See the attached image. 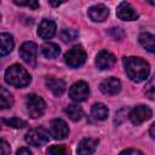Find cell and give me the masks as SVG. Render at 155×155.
Instances as JSON below:
<instances>
[{
  "label": "cell",
  "instance_id": "obj_1",
  "mask_svg": "<svg viewBox=\"0 0 155 155\" xmlns=\"http://www.w3.org/2000/svg\"><path fill=\"white\" fill-rule=\"evenodd\" d=\"M122 62H124L125 71L130 78V80L134 82H142L148 78L150 73V67L149 63L143 58L130 56V57H124Z\"/></svg>",
  "mask_w": 155,
  "mask_h": 155
},
{
  "label": "cell",
  "instance_id": "obj_2",
  "mask_svg": "<svg viewBox=\"0 0 155 155\" xmlns=\"http://www.w3.org/2000/svg\"><path fill=\"white\" fill-rule=\"evenodd\" d=\"M5 81L13 87L23 88L30 84L31 78L25 68L19 64H12L5 71Z\"/></svg>",
  "mask_w": 155,
  "mask_h": 155
},
{
  "label": "cell",
  "instance_id": "obj_3",
  "mask_svg": "<svg viewBox=\"0 0 155 155\" xmlns=\"http://www.w3.org/2000/svg\"><path fill=\"white\" fill-rule=\"evenodd\" d=\"M25 107H27V111L31 119L41 117L46 111L45 101L35 93H29L25 97Z\"/></svg>",
  "mask_w": 155,
  "mask_h": 155
},
{
  "label": "cell",
  "instance_id": "obj_4",
  "mask_svg": "<svg viewBox=\"0 0 155 155\" xmlns=\"http://www.w3.org/2000/svg\"><path fill=\"white\" fill-rule=\"evenodd\" d=\"M86 58H87V54H86L85 50L82 48V46H80V45L73 46L64 54V61L70 68L81 67L86 62Z\"/></svg>",
  "mask_w": 155,
  "mask_h": 155
},
{
  "label": "cell",
  "instance_id": "obj_5",
  "mask_svg": "<svg viewBox=\"0 0 155 155\" xmlns=\"http://www.w3.org/2000/svg\"><path fill=\"white\" fill-rule=\"evenodd\" d=\"M50 136L45 127H34L25 134V142L33 147H41L48 142Z\"/></svg>",
  "mask_w": 155,
  "mask_h": 155
},
{
  "label": "cell",
  "instance_id": "obj_6",
  "mask_svg": "<svg viewBox=\"0 0 155 155\" xmlns=\"http://www.w3.org/2000/svg\"><path fill=\"white\" fill-rule=\"evenodd\" d=\"M19 56L30 67L36 65V57H38V46L33 41H27L22 44L19 47Z\"/></svg>",
  "mask_w": 155,
  "mask_h": 155
},
{
  "label": "cell",
  "instance_id": "obj_7",
  "mask_svg": "<svg viewBox=\"0 0 155 155\" xmlns=\"http://www.w3.org/2000/svg\"><path fill=\"white\" fill-rule=\"evenodd\" d=\"M153 115V111L151 109L148 107V105H144V104H139V105H136L134 108L131 109L130 114H128V117L131 120V122L136 126L143 124L144 121L149 120Z\"/></svg>",
  "mask_w": 155,
  "mask_h": 155
},
{
  "label": "cell",
  "instance_id": "obj_8",
  "mask_svg": "<svg viewBox=\"0 0 155 155\" xmlns=\"http://www.w3.org/2000/svg\"><path fill=\"white\" fill-rule=\"evenodd\" d=\"M90 96V87L85 81H78L69 88V97L75 102H84Z\"/></svg>",
  "mask_w": 155,
  "mask_h": 155
},
{
  "label": "cell",
  "instance_id": "obj_9",
  "mask_svg": "<svg viewBox=\"0 0 155 155\" xmlns=\"http://www.w3.org/2000/svg\"><path fill=\"white\" fill-rule=\"evenodd\" d=\"M115 62H116L115 56H114L111 52L107 51V50H102V51H99V52L97 53V56H96V61H94L96 67H97L99 70H107V69H110V68L115 64Z\"/></svg>",
  "mask_w": 155,
  "mask_h": 155
},
{
  "label": "cell",
  "instance_id": "obj_10",
  "mask_svg": "<svg viewBox=\"0 0 155 155\" xmlns=\"http://www.w3.org/2000/svg\"><path fill=\"white\" fill-rule=\"evenodd\" d=\"M69 134V127L67 125V122L62 119H54L51 122V136L57 139V140H62L65 139Z\"/></svg>",
  "mask_w": 155,
  "mask_h": 155
},
{
  "label": "cell",
  "instance_id": "obj_11",
  "mask_svg": "<svg viewBox=\"0 0 155 155\" xmlns=\"http://www.w3.org/2000/svg\"><path fill=\"white\" fill-rule=\"evenodd\" d=\"M116 16L122 19V21H127V22H131V21H136L138 19V13L136 12V10L131 6V4L126 2V1H122L117 5L116 7Z\"/></svg>",
  "mask_w": 155,
  "mask_h": 155
},
{
  "label": "cell",
  "instance_id": "obj_12",
  "mask_svg": "<svg viewBox=\"0 0 155 155\" xmlns=\"http://www.w3.org/2000/svg\"><path fill=\"white\" fill-rule=\"evenodd\" d=\"M99 90L104 93V94H116L120 92L121 90V82L119 79L114 78V76H110V78H107L104 79L101 84H99Z\"/></svg>",
  "mask_w": 155,
  "mask_h": 155
},
{
  "label": "cell",
  "instance_id": "obj_13",
  "mask_svg": "<svg viewBox=\"0 0 155 155\" xmlns=\"http://www.w3.org/2000/svg\"><path fill=\"white\" fill-rule=\"evenodd\" d=\"M87 15L93 22H103L109 16V8L103 4H97L87 10Z\"/></svg>",
  "mask_w": 155,
  "mask_h": 155
},
{
  "label": "cell",
  "instance_id": "obj_14",
  "mask_svg": "<svg viewBox=\"0 0 155 155\" xmlns=\"http://www.w3.org/2000/svg\"><path fill=\"white\" fill-rule=\"evenodd\" d=\"M54 34H56V23L52 19H42L38 28V35L44 40H48L53 38Z\"/></svg>",
  "mask_w": 155,
  "mask_h": 155
},
{
  "label": "cell",
  "instance_id": "obj_15",
  "mask_svg": "<svg viewBox=\"0 0 155 155\" xmlns=\"http://www.w3.org/2000/svg\"><path fill=\"white\" fill-rule=\"evenodd\" d=\"M98 140L93 138H85L82 139L76 149V155H92L97 148Z\"/></svg>",
  "mask_w": 155,
  "mask_h": 155
},
{
  "label": "cell",
  "instance_id": "obj_16",
  "mask_svg": "<svg viewBox=\"0 0 155 155\" xmlns=\"http://www.w3.org/2000/svg\"><path fill=\"white\" fill-rule=\"evenodd\" d=\"M46 86H47V88L54 94V96H57V97H59V96H62L63 93H64V91H65V82L63 81V80H61V79H57V78H54V76H48L47 79H46Z\"/></svg>",
  "mask_w": 155,
  "mask_h": 155
},
{
  "label": "cell",
  "instance_id": "obj_17",
  "mask_svg": "<svg viewBox=\"0 0 155 155\" xmlns=\"http://www.w3.org/2000/svg\"><path fill=\"white\" fill-rule=\"evenodd\" d=\"M0 42H1V46H0V54L1 56L8 54L15 46V41H13L12 35H10L7 33L0 34Z\"/></svg>",
  "mask_w": 155,
  "mask_h": 155
},
{
  "label": "cell",
  "instance_id": "obj_18",
  "mask_svg": "<svg viewBox=\"0 0 155 155\" xmlns=\"http://www.w3.org/2000/svg\"><path fill=\"white\" fill-rule=\"evenodd\" d=\"M139 44L150 53L155 54V35L150 33H142L138 38Z\"/></svg>",
  "mask_w": 155,
  "mask_h": 155
},
{
  "label": "cell",
  "instance_id": "obj_19",
  "mask_svg": "<svg viewBox=\"0 0 155 155\" xmlns=\"http://www.w3.org/2000/svg\"><path fill=\"white\" fill-rule=\"evenodd\" d=\"M91 114L96 120L103 121L109 115V109L104 103H94L91 109Z\"/></svg>",
  "mask_w": 155,
  "mask_h": 155
},
{
  "label": "cell",
  "instance_id": "obj_20",
  "mask_svg": "<svg viewBox=\"0 0 155 155\" xmlns=\"http://www.w3.org/2000/svg\"><path fill=\"white\" fill-rule=\"evenodd\" d=\"M41 53H42L44 57H46L48 59H53V58L58 57V54L61 53V48L57 44L46 42L41 46Z\"/></svg>",
  "mask_w": 155,
  "mask_h": 155
},
{
  "label": "cell",
  "instance_id": "obj_21",
  "mask_svg": "<svg viewBox=\"0 0 155 155\" xmlns=\"http://www.w3.org/2000/svg\"><path fill=\"white\" fill-rule=\"evenodd\" d=\"M65 114L69 116L70 120L73 121H80L84 117V110L80 105L78 104H69L65 108Z\"/></svg>",
  "mask_w": 155,
  "mask_h": 155
},
{
  "label": "cell",
  "instance_id": "obj_22",
  "mask_svg": "<svg viewBox=\"0 0 155 155\" xmlns=\"http://www.w3.org/2000/svg\"><path fill=\"white\" fill-rule=\"evenodd\" d=\"M13 104V97L5 87H1V96H0V107L1 109H8Z\"/></svg>",
  "mask_w": 155,
  "mask_h": 155
},
{
  "label": "cell",
  "instance_id": "obj_23",
  "mask_svg": "<svg viewBox=\"0 0 155 155\" xmlns=\"http://www.w3.org/2000/svg\"><path fill=\"white\" fill-rule=\"evenodd\" d=\"M6 126L13 127V128H23L27 126V122L19 117H10V119H2L1 120Z\"/></svg>",
  "mask_w": 155,
  "mask_h": 155
},
{
  "label": "cell",
  "instance_id": "obj_24",
  "mask_svg": "<svg viewBox=\"0 0 155 155\" xmlns=\"http://www.w3.org/2000/svg\"><path fill=\"white\" fill-rule=\"evenodd\" d=\"M144 93L149 99L155 101V74L149 79L144 87Z\"/></svg>",
  "mask_w": 155,
  "mask_h": 155
},
{
  "label": "cell",
  "instance_id": "obj_25",
  "mask_svg": "<svg viewBox=\"0 0 155 155\" xmlns=\"http://www.w3.org/2000/svg\"><path fill=\"white\" fill-rule=\"evenodd\" d=\"M46 153L47 155H69V150L65 145H51Z\"/></svg>",
  "mask_w": 155,
  "mask_h": 155
},
{
  "label": "cell",
  "instance_id": "obj_26",
  "mask_svg": "<svg viewBox=\"0 0 155 155\" xmlns=\"http://www.w3.org/2000/svg\"><path fill=\"white\" fill-rule=\"evenodd\" d=\"M78 38V31L75 29H63L61 31V39L64 42H70Z\"/></svg>",
  "mask_w": 155,
  "mask_h": 155
},
{
  "label": "cell",
  "instance_id": "obj_27",
  "mask_svg": "<svg viewBox=\"0 0 155 155\" xmlns=\"http://www.w3.org/2000/svg\"><path fill=\"white\" fill-rule=\"evenodd\" d=\"M109 35H110L114 40H121V39L125 36V33L122 31L121 28H110Z\"/></svg>",
  "mask_w": 155,
  "mask_h": 155
},
{
  "label": "cell",
  "instance_id": "obj_28",
  "mask_svg": "<svg viewBox=\"0 0 155 155\" xmlns=\"http://www.w3.org/2000/svg\"><path fill=\"white\" fill-rule=\"evenodd\" d=\"M15 4H17L19 6H28V7H31L33 10L39 7V2L34 1V0H30V1H18V0H15Z\"/></svg>",
  "mask_w": 155,
  "mask_h": 155
},
{
  "label": "cell",
  "instance_id": "obj_29",
  "mask_svg": "<svg viewBox=\"0 0 155 155\" xmlns=\"http://www.w3.org/2000/svg\"><path fill=\"white\" fill-rule=\"evenodd\" d=\"M119 155H144V154L137 149H126V150H122Z\"/></svg>",
  "mask_w": 155,
  "mask_h": 155
},
{
  "label": "cell",
  "instance_id": "obj_30",
  "mask_svg": "<svg viewBox=\"0 0 155 155\" xmlns=\"http://www.w3.org/2000/svg\"><path fill=\"white\" fill-rule=\"evenodd\" d=\"M1 155H10V145L4 139L1 140Z\"/></svg>",
  "mask_w": 155,
  "mask_h": 155
},
{
  "label": "cell",
  "instance_id": "obj_31",
  "mask_svg": "<svg viewBox=\"0 0 155 155\" xmlns=\"http://www.w3.org/2000/svg\"><path fill=\"white\" fill-rule=\"evenodd\" d=\"M16 155H33L31 151L28 148H19L16 153Z\"/></svg>",
  "mask_w": 155,
  "mask_h": 155
},
{
  "label": "cell",
  "instance_id": "obj_32",
  "mask_svg": "<svg viewBox=\"0 0 155 155\" xmlns=\"http://www.w3.org/2000/svg\"><path fill=\"white\" fill-rule=\"evenodd\" d=\"M149 133H150L151 138H153V139H155V122H154V124H151V126H150V128H149Z\"/></svg>",
  "mask_w": 155,
  "mask_h": 155
},
{
  "label": "cell",
  "instance_id": "obj_33",
  "mask_svg": "<svg viewBox=\"0 0 155 155\" xmlns=\"http://www.w3.org/2000/svg\"><path fill=\"white\" fill-rule=\"evenodd\" d=\"M61 4H63V1H58V2H54V1H50V5H52V6H59Z\"/></svg>",
  "mask_w": 155,
  "mask_h": 155
}]
</instances>
